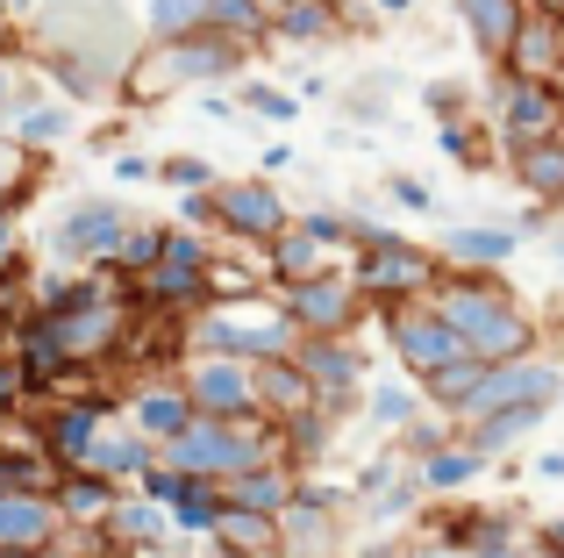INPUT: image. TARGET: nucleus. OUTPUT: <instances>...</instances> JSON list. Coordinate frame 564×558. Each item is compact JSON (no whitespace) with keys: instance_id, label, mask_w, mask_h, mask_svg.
I'll return each mask as SVG.
<instances>
[{"instance_id":"obj_39","label":"nucleus","mask_w":564,"mask_h":558,"mask_svg":"<svg viewBox=\"0 0 564 558\" xmlns=\"http://www.w3.org/2000/svg\"><path fill=\"white\" fill-rule=\"evenodd\" d=\"M22 272V229H14V215L0 208V279Z\"/></svg>"},{"instance_id":"obj_37","label":"nucleus","mask_w":564,"mask_h":558,"mask_svg":"<svg viewBox=\"0 0 564 558\" xmlns=\"http://www.w3.org/2000/svg\"><path fill=\"white\" fill-rule=\"evenodd\" d=\"M372 422H379V430H408V422H414V394L408 387H379L372 394Z\"/></svg>"},{"instance_id":"obj_4","label":"nucleus","mask_w":564,"mask_h":558,"mask_svg":"<svg viewBox=\"0 0 564 558\" xmlns=\"http://www.w3.org/2000/svg\"><path fill=\"white\" fill-rule=\"evenodd\" d=\"M451 258L429 251V244L400 237V229H365L358 258H350V279H358L365 293H372V308H393V301H422V293H436V279Z\"/></svg>"},{"instance_id":"obj_1","label":"nucleus","mask_w":564,"mask_h":558,"mask_svg":"<svg viewBox=\"0 0 564 558\" xmlns=\"http://www.w3.org/2000/svg\"><path fill=\"white\" fill-rule=\"evenodd\" d=\"M436 308L457 322V336H465L471 358H486V365L536 358V344H543L536 315H529V308L514 301V287H500L494 272H465V266L443 272L436 279Z\"/></svg>"},{"instance_id":"obj_46","label":"nucleus","mask_w":564,"mask_h":558,"mask_svg":"<svg viewBox=\"0 0 564 558\" xmlns=\"http://www.w3.org/2000/svg\"><path fill=\"white\" fill-rule=\"evenodd\" d=\"M100 558H158V551H129V545H108Z\"/></svg>"},{"instance_id":"obj_32","label":"nucleus","mask_w":564,"mask_h":558,"mask_svg":"<svg viewBox=\"0 0 564 558\" xmlns=\"http://www.w3.org/2000/svg\"><path fill=\"white\" fill-rule=\"evenodd\" d=\"M165 237L172 229H158V223H129V237H122V251H115V279H143L158 266V258H165Z\"/></svg>"},{"instance_id":"obj_33","label":"nucleus","mask_w":564,"mask_h":558,"mask_svg":"<svg viewBox=\"0 0 564 558\" xmlns=\"http://www.w3.org/2000/svg\"><path fill=\"white\" fill-rule=\"evenodd\" d=\"M143 29L151 36H193V29H207V0H143Z\"/></svg>"},{"instance_id":"obj_30","label":"nucleus","mask_w":564,"mask_h":558,"mask_svg":"<svg viewBox=\"0 0 564 558\" xmlns=\"http://www.w3.org/2000/svg\"><path fill=\"white\" fill-rule=\"evenodd\" d=\"M479 473H486V451H479V444H465V437H457V444H436V451L422 459V487H429V494L471 487Z\"/></svg>"},{"instance_id":"obj_29","label":"nucleus","mask_w":564,"mask_h":558,"mask_svg":"<svg viewBox=\"0 0 564 558\" xmlns=\"http://www.w3.org/2000/svg\"><path fill=\"white\" fill-rule=\"evenodd\" d=\"M272 36H286V43H329V36H344V0H286L279 22H272Z\"/></svg>"},{"instance_id":"obj_40","label":"nucleus","mask_w":564,"mask_h":558,"mask_svg":"<svg viewBox=\"0 0 564 558\" xmlns=\"http://www.w3.org/2000/svg\"><path fill=\"white\" fill-rule=\"evenodd\" d=\"M29 401V379H22V365H0V416H14V408H22Z\"/></svg>"},{"instance_id":"obj_47","label":"nucleus","mask_w":564,"mask_h":558,"mask_svg":"<svg viewBox=\"0 0 564 558\" xmlns=\"http://www.w3.org/2000/svg\"><path fill=\"white\" fill-rule=\"evenodd\" d=\"M8 100H14V79H8V65H0V108H8Z\"/></svg>"},{"instance_id":"obj_52","label":"nucleus","mask_w":564,"mask_h":558,"mask_svg":"<svg viewBox=\"0 0 564 558\" xmlns=\"http://www.w3.org/2000/svg\"><path fill=\"white\" fill-rule=\"evenodd\" d=\"M272 8H286V0H272Z\"/></svg>"},{"instance_id":"obj_13","label":"nucleus","mask_w":564,"mask_h":558,"mask_svg":"<svg viewBox=\"0 0 564 558\" xmlns=\"http://www.w3.org/2000/svg\"><path fill=\"white\" fill-rule=\"evenodd\" d=\"M108 416H115L108 394H79V401H57L51 416H43V437H36V444L51 451L57 473H79V465L94 459V437L108 430Z\"/></svg>"},{"instance_id":"obj_6","label":"nucleus","mask_w":564,"mask_h":558,"mask_svg":"<svg viewBox=\"0 0 564 558\" xmlns=\"http://www.w3.org/2000/svg\"><path fill=\"white\" fill-rule=\"evenodd\" d=\"M379 322H386V344H393V358L408 365L414 379H436L443 365H457V358H465V336H457V322L436 308V293H422V301H393V308H379Z\"/></svg>"},{"instance_id":"obj_17","label":"nucleus","mask_w":564,"mask_h":558,"mask_svg":"<svg viewBox=\"0 0 564 558\" xmlns=\"http://www.w3.org/2000/svg\"><path fill=\"white\" fill-rule=\"evenodd\" d=\"M122 416L137 422L151 444H172V437H180L200 408H193V394L180 387V373H151V379H137V394L122 401Z\"/></svg>"},{"instance_id":"obj_20","label":"nucleus","mask_w":564,"mask_h":558,"mask_svg":"<svg viewBox=\"0 0 564 558\" xmlns=\"http://www.w3.org/2000/svg\"><path fill=\"white\" fill-rule=\"evenodd\" d=\"M500 72H536V79H564V8H529L514 57Z\"/></svg>"},{"instance_id":"obj_26","label":"nucleus","mask_w":564,"mask_h":558,"mask_svg":"<svg viewBox=\"0 0 564 558\" xmlns=\"http://www.w3.org/2000/svg\"><path fill=\"white\" fill-rule=\"evenodd\" d=\"M551 416V401H522V408H494V416H479V422H465V444H479L486 459L494 451H508V444H522V437H536V422Z\"/></svg>"},{"instance_id":"obj_49","label":"nucleus","mask_w":564,"mask_h":558,"mask_svg":"<svg viewBox=\"0 0 564 558\" xmlns=\"http://www.w3.org/2000/svg\"><path fill=\"white\" fill-rule=\"evenodd\" d=\"M543 537H551V545H564V523H551V530H543Z\"/></svg>"},{"instance_id":"obj_23","label":"nucleus","mask_w":564,"mask_h":558,"mask_svg":"<svg viewBox=\"0 0 564 558\" xmlns=\"http://www.w3.org/2000/svg\"><path fill=\"white\" fill-rule=\"evenodd\" d=\"M129 487H115L108 473H57V508H65L72 530H108L115 502H122Z\"/></svg>"},{"instance_id":"obj_9","label":"nucleus","mask_w":564,"mask_h":558,"mask_svg":"<svg viewBox=\"0 0 564 558\" xmlns=\"http://www.w3.org/2000/svg\"><path fill=\"white\" fill-rule=\"evenodd\" d=\"M180 387L193 394V408L200 416H229V422H243V416H264V401H258V365L250 358H221V351H186L180 365Z\"/></svg>"},{"instance_id":"obj_42","label":"nucleus","mask_w":564,"mask_h":558,"mask_svg":"<svg viewBox=\"0 0 564 558\" xmlns=\"http://www.w3.org/2000/svg\"><path fill=\"white\" fill-rule=\"evenodd\" d=\"M386 194H393L400 208H429V186H422V180H400V172L386 180Z\"/></svg>"},{"instance_id":"obj_51","label":"nucleus","mask_w":564,"mask_h":558,"mask_svg":"<svg viewBox=\"0 0 564 558\" xmlns=\"http://www.w3.org/2000/svg\"><path fill=\"white\" fill-rule=\"evenodd\" d=\"M536 8H564V0H536Z\"/></svg>"},{"instance_id":"obj_43","label":"nucleus","mask_w":564,"mask_h":558,"mask_svg":"<svg viewBox=\"0 0 564 558\" xmlns=\"http://www.w3.org/2000/svg\"><path fill=\"white\" fill-rule=\"evenodd\" d=\"M429 100H436V108H465V86L443 79V86H429Z\"/></svg>"},{"instance_id":"obj_15","label":"nucleus","mask_w":564,"mask_h":558,"mask_svg":"<svg viewBox=\"0 0 564 558\" xmlns=\"http://www.w3.org/2000/svg\"><path fill=\"white\" fill-rule=\"evenodd\" d=\"M65 530L72 523H65V508H57V487H0V545L43 551Z\"/></svg>"},{"instance_id":"obj_11","label":"nucleus","mask_w":564,"mask_h":558,"mask_svg":"<svg viewBox=\"0 0 564 558\" xmlns=\"http://www.w3.org/2000/svg\"><path fill=\"white\" fill-rule=\"evenodd\" d=\"M279 301H286V315H293L301 336H344L372 315V293L350 279V266L322 272V279H301V287H279Z\"/></svg>"},{"instance_id":"obj_5","label":"nucleus","mask_w":564,"mask_h":558,"mask_svg":"<svg viewBox=\"0 0 564 558\" xmlns=\"http://www.w3.org/2000/svg\"><path fill=\"white\" fill-rule=\"evenodd\" d=\"M129 301L143 315H193V308L215 301V251H207L193 229H172L165 258H158L143 279H129Z\"/></svg>"},{"instance_id":"obj_12","label":"nucleus","mask_w":564,"mask_h":558,"mask_svg":"<svg viewBox=\"0 0 564 558\" xmlns=\"http://www.w3.org/2000/svg\"><path fill=\"white\" fill-rule=\"evenodd\" d=\"M564 394V373L551 358H508V365H486V379H479V394H471L465 408H457V430L465 422H479V416H494V408H522V401H557Z\"/></svg>"},{"instance_id":"obj_45","label":"nucleus","mask_w":564,"mask_h":558,"mask_svg":"<svg viewBox=\"0 0 564 558\" xmlns=\"http://www.w3.org/2000/svg\"><path fill=\"white\" fill-rule=\"evenodd\" d=\"M543 480H564V451H551V459H543Z\"/></svg>"},{"instance_id":"obj_8","label":"nucleus","mask_w":564,"mask_h":558,"mask_svg":"<svg viewBox=\"0 0 564 558\" xmlns=\"http://www.w3.org/2000/svg\"><path fill=\"white\" fill-rule=\"evenodd\" d=\"M215 229H221L229 244L272 251V244L293 229L286 194H279V186L264 180V172H250V180H221V186H215Z\"/></svg>"},{"instance_id":"obj_44","label":"nucleus","mask_w":564,"mask_h":558,"mask_svg":"<svg viewBox=\"0 0 564 558\" xmlns=\"http://www.w3.org/2000/svg\"><path fill=\"white\" fill-rule=\"evenodd\" d=\"M522 558H564V545H551V537H536V551H522Z\"/></svg>"},{"instance_id":"obj_31","label":"nucleus","mask_w":564,"mask_h":558,"mask_svg":"<svg viewBox=\"0 0 564 558\" xmlns=\"http://www.w3.org/2000/svg\"><path fill=\"white\" fill-rule=\"evenodd\" d=\"M36 194V151H29L14 129H0V208H22V201Z\"/></svg>"},{"instance_id":"obj_35","label":"nucleus","mask_w":564,"mask_h":558,"mask_svg":"<svg viewBox=\"0 0 564 558\" xmlns=\"http://www.w3.org/2000/svg\"><path fill=\"white\" fill-rule=\"evenodd\" d=\"M14 137H22L29 151H51V143H65V137H72V115H65V108H51V100H36V108H22Z\"/></svg>"},{"instance_id":"obj_2","label":"nucleus","mask_w":564,"mask_h":558,"mask_svg":"<svg viewBox=\"0 0 564 558\" xmlns=\"http://www.w3.org/2000/svg\"><path fill=\"white\" fill-rule=\"evenodd\" d=\"M243 43L221 36V29H193V36H151L137 57L122 65L115 94L122 108H158V100L186 94V86H215V79H236L243 72Z\"/></svg>"},{"instance_id":"obj_16","label":"nucleus","mask_w":564,"mask_h":558,"mask_svg":"<svg viewBox=\"0 0 564 558\" xmlns=\"http://www.w3.org/2000/svg\"><path fill=\"white\" fill-rule=\"evenodd\" d=\"M264 258H272V279H279V287H301V279L344 272V266H350V244L322 237V223L307 215V223H293V229H286V237H279Z\"/></svg>"},{"instance_id":"obj_54","label":"nucleus","mask_w":564,"mask_h":558,"mask_svg":"<svg viewBox=\"0 0 564 558\" xmlns=\"http://www.w3.org/2000/svg\"><path fill=\"white\" fill-rule=\"evenodd\" d=\"M557 258H564V244H557Z\"/></svg>"},{"instance_id":"obj_48","label":"nucleus","mask_w":564,"mask_h":558,"mask_svg":"<svg viewBox=\"0 0 564 558\" xmlns=\"http://www.w3.org/2000/svg\"><path fill=\"white\" fill-rule=\"evenodd\" d=\"M372 8H379V14H408V0H372Z\"/></svg>"},{"instance_id":"obj_27","label":"nucleus","mask_w":564,"mask_h":558,"mask_svg":"<svg viewBox=\"0 0 564 558\" xmlns=\"http://www.w3.org/2000/svg\"><path fill=\"white\" fill-rule=\"evenodd\" d=\"M514 251H522V229H451V237H443V258L465 266V272H494L500 258H514Z\"/></svg>"},{"instance_id":"obj_21","label":"nucleus","mask_w":564,"mask_h":558,"mask_svg":"<svg viewBox=\"0 0 564 558\" xmlns=\"http://www.w3.org/2000/svg\"><path fill=\"white\" fill-rule=\"evenodd\" d=\"M293 494H301V465L293 459H264L229 480V508H258V516H286Z\"/></svg>"},{"instance_id":"obj_25","label":"nucleus","mask_w":564,"mask_h":558,"mask_svg":"<svg viewBox=\"0 0 564 558\" xmlns=\"http://www.w3.org/2000/svg\"><path fill=\"white\" fill-rule=\"evenodd\" d=\"M172 537V516L165 508L151 502V494H122V502H115V516H108V545H129V551H158Z\"/></svg>"},{"instance_id":"obj_34","label":"nucleus","mask_w":564,"mask_h":558,"mask_svg":"<svg viewBox=\"0 0 564 558\" xmlns=\"http://www.w3.org/2000/svg\"><path fill=\"white\" fill-rule=\"evenodd\" d=\"M158 180H165L172 194H207V186H221L229 172H215L207 158H193V151H172V158H158Z\"/></svg>"},{"instance_id":"obj_41","label":"nucleus","mask_w":564,"mask_h":558,"mask_svg":"<svg viewBox=\"0 0 564 558\" xmlns=\"http://www.w3.org/2000/svg\"><path fill=\"white\" fill-rule=\"evenodd\" d=\"M115 180L143 186V180H158V165H151V158H137V151H115Z\"/></svg>"},{"instance_id":"obj_14","label":"nucleus","mask_w":564,"mask_h":558,"mask_svg":"<svg viewBox=\"0 0 564 558\" xmlns=\"http://www.w3.org/2000/svg\"><path fill=\"white\" fill-rule=\"evenodd\" d=\"M293 358H301V373L322 387V408H329V416H350V408H358L365 358L344 344V336H301V344H293Z\"/></svg>"},{"instance_id":"obj_10","label":"nucleus","mask_w":564,"mask_h":558,"mask_svg":"<svg viewBox=\"0 0 564 558\" xmlns=\"http://www.w3.org/2000/svg\"><path fill=\"white\" fill-rule=\"evenodd\" d=\"M129 223H137V215H129L122 201H108V194H86V201H72V208L57 215V229H51V251L65 258V266H86V272H100V266H115V251H122Z\"/></svg>"},{"instance_id":"obj_3","label":"nucleus","mask_w":564,"mask_h":558,"mask_svg":"<svg viewBox=\"0 0 564 558\" xmlns=\"http://www.w3.org/2000/svg\"><path fill=\"white\" fill-rule=\"evenodd\" d=\"M301 344L286 301H264V293H229V301H207L186 315V351H221V358H286Z\"/></svg>"},{"instance_id":"obj_50","label":"nucleus","mask_w":564,"mask_h":558,"mask_svg":"<svg viewBox=\"0 0 564 558\" xmlns=\"http://www.w3.org/2000/svg\"><path fill=\"white\" fill-rule=\"evenodd\" d=\"M0 558H36V551H14V545H0Z\"/></svg>"},{"instance_id":"obj_22","label":"nucleus","mask_w":564,"mask_h":558,"mask_svg":"<svg viewBox=\"0 0 564 558\" xmlns=\"http://www.w3.org/2000/svg\"><path fill=\"white\" fill-rule=\"evenodd\" d=\"M508 172L536 208H557L564 201V137H543V143H514L508 151Z\"/></svg>"},{"instance_id":"obj_19","label":"nucleus","mask_w":564,"mask_h":558,"mask_svg":"<svg viewBox=\"0 0 564 558\" xmlns=\"http://www.w3.org/2000/svg\"><path fill=\"white\" fill-rule=\"evenodd\" d=\"M258 401H264V416L286 430V422H301V416H315V408H322V387L301 373V358L286 351V358H264L258 365Z\"/></svg>"},{"instance_id":"obj_53","label":"nucleus","mask_w":564,"mask_h":558,"mask_svg":"<svg viewBox=\"0 0 564 558\" xmlns=\"http://www.w3.org/2000/svg\"><path fill=\"white\" fill-rule=\"evenodd\" d=\"M0 330H8V315H0Z\"/></svg>"},{"instance_id":"obj_24","label":"nucleus","mask_w":564,"mask_h":558,"mask_svg":"<svg viewBox=\"0 0 564 558\" xmlns=\"http://www.w3.org/2000/svg\"><path fill=\"white\" fill-rule=\"evenodd\" d=\"M215 545L229 558H279L286 551V516H258V508H229L215 523Z\"/></svg>"},{"instance_id":"obj_28","label":"nucleus","mask_w":564,"mask_h":558,"mask_svg":"<svg viewBox=\"0 0 564 558\" xmlns=\"http://www.w3.org/2000/svg\"><path fill=\"white\" fill-rule=\"evenodd\" d=\"M272 22H279V8H272V0H207V29L236 36L243 51L272 43Z\"/></svg>"},{"instance_id":"obj_18","label":"nucleus","mask_w":564,"mask_h":558,"mask_svg":"<svg viewBox=\"0 0 564 558\" xmlns=\"http://www.w3.org/2000/svg\"><path fill=\"white\" fill-rule=\"evenodd\" d=\"M451 8H457V22H465L471 51L500 72L514 57V36H522V22H529V8H536V0H451Z\"/></svg>"},{"instance_id":"obj_38","label":"nucleus","mask_w":564,"mask_h":558,"mask_svg":"<svg viewBox=\"0 0 564 558\" xmlns=\"http://www.w3.org/2000/svg\"><path fill=\"white\" fill-rule=\"evenodd\" d=\"M100 551H108V530H100V537H79V530H65L57 545H43L36 558H100Z\"/></svg>"},{"instance_id":"obj_36","label":"nucleus","mask_w":564,"mask_h":558,"mask_svg":"<svg viewBox=\"0 0 564 558\" xmlns=\"http://www.w3.org/2000/svg\"><path fill=\"white\" fill-rule=\"evenodd\" d=\"M236 100H243V108H258L264 122H293V115H301V100H293V94H279V86H258V79H250Z\"/></svg>"},{"instance_id":"obj_7","label":"nucleus","mask_w":564,"mask_h":558,"mask_svg":"<svg viewBox=\"0 0 564 558\" xmlns=\"http://www.w3.org/2000/svg\"><path fill=\"white\" fill-rule=\"evenodd\" d=\"M494 129L514 143L564 137V79H536V72H494Z\"/></svg>"}]
</instances>
